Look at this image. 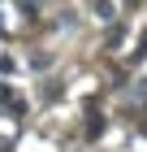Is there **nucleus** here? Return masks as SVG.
I'll return each instance as SVG.
<instances>
[{
    "label": "nucleus",
    "mask_w": 147,
    "mask_h": 152,
    "mask_svg": "<svg viewBox=\"0 0 147 152\" xmlns=\"http://www.w3.org/2000/svg\"><path fill=\"white\" fill-rule=\"evenodd\" d=\"M0 152H9V139H0Z\"/></svg>",
    "instance_id": "5"
},
{
    "label": "nucleus",
    "mask_w": 147,
    "mask_h": 152,
    "mask_svg": "<svg viewBox=\"0 0 147 152\" xmlns=\"http://www.w3.org/2000/svg\"><path fill=\"white\" fill-rule=\"evenodd\" d=\"M100 130H104V117H100V113H91V122H87V135H91V139H95Z\"/></svg>",
    "instance_id": "2"
},
{
    "label": "nucleus",
    "mask_w": 147,
    "mask_h": 152,
    "mask_svg": "<svg viewBox=\"0 0 147 152\" xmlns=\"http://www.w3.org/2000/svg\"><path fill=\"white\" fill-rule=\"evenodd\" d=\"M134 57H138V61L147 57V31H143V39H138V48H134Z\"/></svg>",
    "instance_id": "4"
},
{
    "label": "nucleus",
    "mask_w": 147,
    "mask_h": 152,
    "mask_svg": "<svg viewBox=\"0 0 147 152\" xmlns=\"http://www.w3.org/2000/svg\"><path fill=\"white\" fill-rule=\"evenodd\" d=\"M95 13H100L104 22H108V18H113V4H108V0H95Z\"/></svg>",
    "instance_id": "3"
},
{
    "label": "nucleus",
    "mask_w": 147,
    "mask_h": 152,
    "mask_svg": "<svg viewBox=\"0 0 147 152\" xmlns=\"http://www.w3.org/2000/svg\"><path fill=\"white\" fill-rule=\"evenodd\" d=\"M0 104H9V109H22V100L9 91V83H0Z\"/></svg>",
    "instance_id": "1"
}]
</instances>
